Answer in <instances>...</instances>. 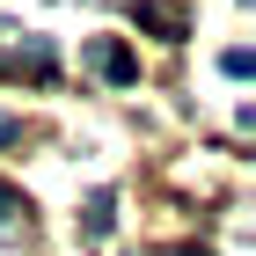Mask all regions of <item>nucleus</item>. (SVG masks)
I'll return each instance as SVG.
<instances>
[{
  "mask_svg": "<svg viewBox=\"0 0 256 256\" xmlns=\"http://www.w3.org/2000/svg\"><path fill=\"white\" fill-rule=\"evenodd\" d=\"M88 66H96L102 80H118V88H132V80H139V59L124 52L118 37H88Z\"/></svg>",
  "mask_w": 256,
  "mask_h": 256,
  "instance_id": "f257e3e1",
  "label": "nucleus"
},
{
  "mask_svg": "<svg viewBox=\"0 0 256 256\" xmlns=\"http://www.w3.org/2000/svg\"><path fill=\"white\" fill-rule=\"evenodd\" d=\"M8 66L30 74V80H52V74H59V52H52V37H22L15 52H8Z\"/></svg>",
  "mask_w": 256,
  "mask_h": 256,
  "instance_id": "f03ea898",
  "label": "nucleus"
},
{
  "mask_svg": "<svg viewBox=\"0 0 256 256\" xmlns=\"http://www.w3.org/2000/svg\"><path fill=\"white\" fill-rule=\"evenodd\" d=\"M132 15H139V30H154V37H168V44L183 37V15H176V8H168V0H139Z\"/></svg>",
  "mask_w": 256,
  "mask_h": 256,
  "instance_id": "7ed1b4c3",
  "label": "nucleus"
},
{
  "mask_svg": "<svg viewBox=\"0 0 256 256\" xmlns=\"http://www.w3.org/2000/svg\"><path fill=\"white\" fill-rule=\"evenodd\" d=\"M110 220H118V198H110V190H96V198H88V220H80V234H88V242H102V234H110Z\"/></svg>",
  "mask_w": 256,
  "mask_h": 256,
  "instance_id": "20e7f679",
  "label": "nucleus"
},
{
  "mask_svg": "<svg viewBox=\"0 0 256 256\" xmlns=\"http://www.w3.org/2000/svg\"><path fill=\"white\" fill-rule=\"evenodd\" d=\"M220 74H227V80H249V74H256V59L234 44V52H220Z\"/></svg>",
  "mask_w": 256,
  "mask_h": 256,
  "instance_id": "39448f33",
  "label": "nucleus"
},
{
  "mask_svg": "<svg viewBox=\"0 0 256 256\" xmlns=\"http://www.w3.org/2000/svg\"><path fill=\"white\" fill-rule=\"evenodd\" d=\"M15 212H22V198L8 190V183H0V234H15Z\"/></svg>",
  "mask_w": 256,
  "mask_h": 256,
  "instance_id": "423d86ee",
  "label": "nucleus"
},
{
  "mask_svg": "<svg viewBox=\"0 0 256 256\" xmlns=\"http://www.w3.org/2000/svg\"><path fill=\"white\" fill-rule=\"evenodd\" d=\"M22 139V118H0V146H15Z\"/></svg>",
  "mask_w": 256,
  "mask_h": 256,
  "instance_id": "0eeeda50",
  "label": "nucleus"
},
{
  "mask_svg": "<svg viewBox=\"0 0 256 256\" xmlns=\"http://www.w3.org/2000/svg\"><path fill=\"white\" fill-rule=\"evenodd\" d=\"M176 256H212V249H176Z\"/></svg>",
  "mask_w": 256,
  "mask_h": 256,
  "instance_id": "6e6552de",
  "label": "nucleus"
}]
</instances>
